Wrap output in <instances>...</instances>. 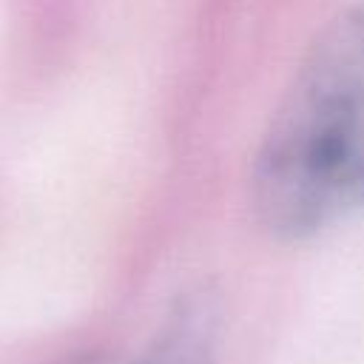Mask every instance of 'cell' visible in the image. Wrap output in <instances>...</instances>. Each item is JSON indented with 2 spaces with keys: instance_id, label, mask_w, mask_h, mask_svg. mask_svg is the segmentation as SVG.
<instances>
[{
  "instance_id": "cell-1",
  "label": "cell",
  "mask_w": 364,
  "mask_h": 364,
  "mask_svg": "<svg viewBox=\"0 0 364 364\" xmlns=\"http://www.w3.org/2000/svg\"><path fill=\"white\" fill-rule=\"evenodd\" d=\"M250 196L259 225L284 242L364 208V0L299 60L253 156Z\"/></svg>"
},
{
  "instance_id": "cell-2",
  "label": "cell",
  "mask_w": 364,
  "mask_h": 364,
  "mask_svg": "<svg viewBox=\"0 0 364 364\" xmlns=\"http://www.w3.org/2000/svg\"><path fill=\"white\" fill-rule=\"evenodd\" d=\"M222 344V299L213 284L179 293L151 344L131 364H216Z\"/></svg>"
},
{
  "instance_id": "cell-3",
  "label": "cell",
  "mask_w": 364,
  "mask_h": 364,
  "mask_svg": "<svg viewBox=\"0 0 364 364\" xmlns=\"http://www.w3.org/2000/svg\"><path fill=\"white\" fill-rule=\"evenodd\" d=\"M51 364H108V361L102 355H97V353H71V355H63V358H57Z\"/></svg>"
}]
</instances>
